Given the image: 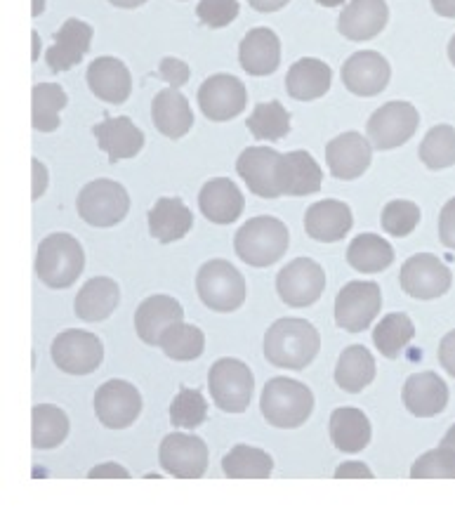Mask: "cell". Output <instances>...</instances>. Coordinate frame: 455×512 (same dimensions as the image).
I'll use <instances>...</instances> for the list:
<instances>
[{
  "mask_svg": "<svg viewBox=\"0 0 455 512\" xmlns=\"http://www.w3.org/2000/svg\"><path fill=\"white\" fill-rule=\"evenodd\" d=\"M321 350L319 331L305 319H279L265 336V357L279 369L302 371Z\"/></svg>",
  "mask_w": 455,
  "mask_h": 512,
  "instance_id": "6da1fadb",
  "label": "cell"
},
{
  "mask_svg": "<svg viewBox=\"0 0 455 512\" xmlns=\"http://www.w3.org/2000/svg\"><path fill=\"white\" fill-rule=\"evenodd\" d=\"M290 232L286 222L272 215L250 218L234 236L236 255L250 267L276 265L288 251Z\"/></svg>",
  "mask_w": 455,
  "mask_h": 512,
  "instance_id": "7a4b0ae2",
  "label": "cell"
},
{
  "mask_svg": "<svg viewBox=\"0 0 455 512\" xmlns=\"http://www.w3.org/2000/svg\"><path fill=\"white\" fill-rule=\"evenodd\" d=\"M260 411L274 428L295 430L312 416L314 395L305 383H298V380L272 378L262 390Z\"/></svg>",
  "mask_w": 455,
  "mask_h": 512,
  "instance_id": "3957f363",
  "label": "cell"
},
{
  "mask_svg": "<svg viewBox=\"0 0 455 512\" xmlns=\"http://www.w3.org/2000/svg\"><path fill=\"white\" fill-rule=\"evenodd\" d=\"M85 269L81 241L67 232L45 236L36 251V274L45 286L69 288Z\"/></svg>",
  "mask_w": 455,
  "mask_h": 512,
  "instance_id": "277c9868",
  "label": "cell"
},
{
  "mask_svg": "<svg viewBox=\"0 0 455 512\" xmlns=\"http://www.w3.org/2000/svg\"><path fill=\"white\" fill-rule=\"evenodd\" d=\"M196 291L201 303L213 312L229 314L246 303V279L227 260H210L196 274Z\"/></svg>",
  "mask_w": 455,
  "mask_h": 512,
  "instance_id": "5b68a950",
  "label": "cell"
},
{
  "mask_svg": "<svg viewBox=\"0 0 455 512\" xmlns=\"http://www.w3.org/2000/svg\"><path fill=\"white\" fill-rule=\"evenodd\" d=\"M210 397L224 413H243L255 390L253 371L239 359H217L208 373Z\"/></svg>",
  "mask_w": 455,
  "mask_h": 512,
  "instance_id": "8992f818",
  "label": "cell"
},
{
  "mask_svg": "<svg viewBox=\"0 0 455 512\" xmlns=\"http://www.w3.org/2000/svg\"><path fill=\"white\" fill-rule=\"evenodd\" d=\"M78 215L88 222L90 227H114L121 222L130 210V196L125 192L123 185L116 180H92L81 189L76 201Z\"/></svg>",
  "mask_w": 455,
  "mask_h": 512,
  "instance_id": "52a82bcc",
  "label": "cell"
},
{
  "mask_svg": "<svg viewBox=\"0 0 455 512\" xmlns=\"http://www.w3.org/2000/svg\"><path fill=\"white\" fill-rule=\"evenodd\" d=\"M50 352L57 369L69 373V376H90L100 369L104 359L102 340L95 333L78 331V328L59 333L52 340Z\"/></svg>",
  "mask_w": 455,
  "mask_h": 512,
  "instance_id": "ba28073f",
  "label": "cell"
},
{
  "mask_svg": "<svg viewBox=\"0 0 455 512\" xmlns=\"http://www.w3.org/2000/svg\"><path fill=\"white\" fill-rule=\"evenodd\" d=\"M420 126V114L411 102H387L368 118V140L380 152L406 144Z\"/></svg>",
  "mask_w": 455,
  "mask_h": 512,
  "instance_id": "9c48e42d",
  "label": "cell"
},
{
  "mask_svg": "<svg viewBox=\"0 0 455 512\" xmlns=\"http://www.w3.org/2000/svg\"><path fill=\"white\" fill-rule=\"evenodd\" d=\"M382 293L373 281H349L335 298V324L349 333H361L371 328L380 314Z\"/></svg>",
  "mask_w": 455,
  "mask_h": 512,
  "instance_id": "30bf717a",
  "label": "cell"
},
{
  "mask_svg": "<svg viewBox=\"0 0 455 512\" xmlns=\"http://www.w3.org/2000/svg\"><path fill=\"white\" fill-rule=\"evenodd\" d=\"M283 154L269 147H248L236 159V173L246 182L250 192L260 199H279Z\"/></svg>",
  "mask_w": 455,
  "mask_h": 512,
  "instance_id": "8fae6325",
  "label": "cell"
},
{
  "mask_svg": "<svg viewBox=\"0 0 455 512\" xmlns=\"http://www.w3.org/2000/svg\"><path fill=\"white\" fill-rule=\"evenodd\" d=\"M451 269L432 253H418L401 267L399 284L415 300H434L451 288Z\"/></svg>",
  "mask_w": 455,
  "mask_h": 512,
  "instance_id": "7c38bea8",
  "label": "cell"
},
{
  "mask_svg": "<svg viewBox=\"0 0 455 512\" xmlns=\"http://www.w3.org/2000/svg\"><path fill=\"white\" fill-rule=\"evenodd\" d=\"M326 274L323 267L312 258H298L286 265L276 277L279 298L290 307H309L323 295Z\"/></svg>",
  "mask_w": 455,
  "mask_h": 512,
  "instance_id": "4fadbf2b",
  "label": "cell"
},
{
  "mask_svg": "<svg viewBox=\"0 0 455 512\" xmlns=\"http://www.w3.org/2000/svg\"><path fill=\"white\" fill-rule=\"evenodd\" d=\"M95 413L109 430H125L140 418L142 395L125 380H109L95 392Z\"/></svg>",
  "mask_w": 455,
  "mask_h": 512,
  "instance_id": "5bb4252c",
  "label": "cell"
},
{
  "mask_svg": "<svg viewBox=\"0 0 455 512\" xmlns=\"http://www.w3.org/2000/svg\"><path fill=\"white\" fill-rule=\"evenodd\" d=\"M248 104L246 85L232 74H215L199 88V107L208 121L224 123L243 114Z\"/></svg>",
  "mask_w": 455,
  "mask_h": 512,
  "instance_id": "9a60e30c",
  "label": "cell"
},
{
  "mask_svg": "<svg viewBox=\"0 0 455 512\" xmlns=\"http://www.w3.org/2000/svg\"><path fill=\"white\" fill-rule=\"evenodd\" d=\"M158 463L180 479H199L208 470V446L196 435H168L158 446Z\"/></svg>",
  "mask_w": 455,
  "mask_h": 512,
  "instance_id": "2e32d148",
  "label": "cell"
},
{
  "mask_svg": "<svg viewBox=\"0 0 455 512\" xmlns=\"http://www.w3.org/2000/svg\"><path fill=\"white\" fill-rule=\"evenodd\" d=\"M389 76V62L380 52L361 50L354 52L352 57L342 64V83L352 95L359 97H375L387 88Z\"/></svg>",
  "mask_w": 455,
  "mask_h": 512,
  "instance_id": "e0dca14e",
  "label": "cell"
},
{
  "mask_svg": "<svg viewBox=\"0 0 455 512\" xmlns=\"http://www.w3.org/2000/svg\"><path fill=\"white\" fill-rule=\"evenodd\" d=\"M373 147L361 133H342L326 147V163L338 180H356L371 166Z\"/></svg>",
  "mask_w": 455,
  "mask_h": 512,
  "instance_id": "ac0fdd59",
  "label": "cell"
},
{
  "mask_svg": "<svg viewBox=\"0 0 455 512\" xmlns=\"http://www.w3.org/2000/svg\"><path fill=\"white\" fill-rule=\"evenodd\" d=\"M92 26L81 19H67L62 24V29L55 34V43L45 52V62L55 74L74 69L76 64L83 62V57L88 55L92 45Z\"/></svg>",
  "mask_w": 455,
  "mask_h": 512,
  "instance_id": "d6986e66",
  "label": "cell"
},
{
  "mask_svg": "<svg viewBox=\"0 0 455 512\" xmlns=\"http://www.w3.org/2000/svg\"><path fill=\"white\" fill-rule=\"evenodd\" d=\"M92 135L97 137L109 163L135 159L144 147V133L128 116H104V121L92 128Z\"/></svg>",
  "mask_w": 455,
  "mask_h": 512,
  "instance_id": "ffe728a7",
  "label": "cell"
},
{
  "mask_svg": "<svg viewBox=\"0 0 455 512\" xmlns=\"http://www.w3.org/2000/svg\"><path fill=\"white\" fill-rule=\"evenodd\" d=\"M385 0H349L338 19V31L347 41H371L387 26Z\"/></svg>",
  "mask_w": 455,
  "mask_h": 512,
  "instance_id": "44dd1931",
  "label": "cell"
},
{
  "mask_svg": "<svg viewBox=\"0 0 455 512\" xmlns=\"http://www.w3.org/2000/svg\"><path fill=\"white\" fill-rule=\"evenodd\" d=\"M239 62L248 76H269L281 64V41L267 26L250 29L239 45Z\"/></svg>",
  "mask_w": 455,
  "mask_h": 512,
  "instance_id": "7402d4cb",
  "label": "cell"
},
{
  "mask_svg": "<svg viewBox=\"0 0 455 512\" xmlns=\"http://www.w3.org/2000/svg\"><path fill=\"white\" fill-rule=\"evenodd\" d=\"M354 225L352 210L347 203L335 199H323L314 206L307 208L305 213V229L314 241L321 244H335L349 234Z\"/></svg>",
  "mask_w": 455,
  "mask_h": 512,
  "instance_id": "603a6c76",
  "label": "cell"
},
{
  "mask_svg": "<svg viewBox=\"0 0 455 512\" xmlns=\"http://www.w3.org/2000/svg\"><path fill=\"white\" fill-rule=\"evenodd\" d=\"M182 319L184 310L175 298H170V295H154V298H147L140 307H137L135 331L142 343L158 345L163 333H166L170 326L180 324Z\"/></svg>",
  "mask_w": 455,
  "mask_h": 512,
  "instance_id": "cb8c5ba5",
  "label": "cell"
},
{
  "mask_svg": "<svg viewBox=\"0 0 455 512\" xmlns=\"http://www.w3.org/2000/svg\"><path fill=\"white\" fill-rule=\"evenodd\" d=\"M243 201L241 189L234 185L229 177H215L203 185L199 194V208L203 218L215 222V225H232L241 218Z\"/></svg>",
  "mask_w": 455,
  "mask_h": 512,
  "instance_id": "d4e9b609",
  "label": "cell"
},
{
  "mask_svg": "<svg viewBox=\"0 0 455 512\" xmlns=\"http://www.w3.org/2000/svg\"><path fill=\"white\" fill-rule=\"evenodd\" d=\"M88 85L92 95L100 97L102 102L123 104L133 93V78L121 59L116 57H97L88 67Z\"/></svg>",
  "mask_w": 455,
  "mask_h": 512,
  "instance_id": "484cf974",
  "label": "cell"
},
{
  "mask_svg": "<svg viewBox=\"0 0 455 512\" xmlns=\"http://www.w3.org/2000/svg\"><path fill=\"white\" fill-rule=\"evenodd\" d=\"M401 399H404V406L413 416L432 418L446 409L448 385L432 371L415 373L406 380Z\"/></svg>",
  "mask_w": 455,
  "mask_h": 512,
  "instance_id": "4316f807",
  "label": "cell"
},
{
  "mask_svg": "<svg viewBox=\"0 0 455 512\" xmlns=\"http://www.w3.org/2000/svg\"><path fill=\"white\" fill-rule=\"evenodd\" d=\"M194 227V215L177 196H163L149 210V234L161 244L184 239Z\"/></svg>",
  "mask_w": 455,
  "mask_h": 512,
  "instance_id": "83f0119b",
  "label": "cell"
},
{
  "mask_svg": "<svg viewBox=\"0 0 455 512\" xmlns=\"http://www.w3.org/2000/svg\"><path fill=\"white\" fill-rule=\"evenodd\" d=\"M333 71L326 62L314 57L298 59L293 67L288 69L286 88L288 95L298 102H312L319 100L331 90Z\"/></svg>",
  "mask_w": 455,
  "mask_h": 512,
  "instance_id": "f1b7e54d",
  "label": "cell"
},
{
  "mask_svg": "<svg viewBox=\"0 0 455 512\" xmlns=\"http://www.w3.org/2000/svg\"><path fill=\"white\" fill-rule=\"evenodd\" d=\"M118 300H121V291H118L116 281L109 277H95L78 291L74 312L81 321L100 324L116 312Z\"/></svg>",
  "mask_w": 455,
  "mask_h": 512,
  "instance_id": "f546056e",
  "label": "cell"
},
{
  "mask_svg": "<svg viewBox=\"0 0 455 512\" xmlns=\"http://www.w3.org/2000/svg\"><path fill=\"white\" fill-rule=\"evenodd\" d=\"M151 118H154L158 133L170 140H180L194 126V114H191L187 97L177 93V88H166L154 97Z\"/></svg>",
  "mask_w": 455,
  "mask_h": 512,
  "instance_id": "4dcf8cb0",
  "label": "cell"
},
{
  "mask_svg": "<svg viewBox=\"0 0 455 512\" xmlns=\"http://www.w3.org/2000/svg\"><path fill=\"white\" fill-rule=\"evenodd\" d=\"M331 442L342 454H361L371 444V420L366 413L354 406L335 409L331 416Z\"/></svg>",
  "mask_w": 455,
  "mask_h": 512,
  "instance_id": "1f68e13d",
  "label": "cell"
},
{
  "mask_svg": "<svg viewBox=\"0 0 455 512\" xmlns=\"http://www.w3.org/2000/svg\"><path fill=\"white\" fill-rule=\"evenodd\" d=\"M323 185V170L309 152L283 154L281 192L283 196H309Z\"/></svg>",
  "mask_w": 455,
  "mask_h": 512,
  "instance_id": "d6a6232c",
  "label": "cell"
},
{
  "mask_svg": "<svg viewBox=\"0 0 455 512\" xmlns=\"http://www.w3.org/2000/svg\"><path fill=\"white\" fill-rule=\"evenodd\" d=\"M375 380V359L364 345H352L342 350L335 366V383L349 395H359Z\"/></svg>",
  "mask_w": 455,
  "mask_h": 512,
  "instance_id": "836d02e7",
  "label": "cell"
},
{
  "mask_svg": "<svg viewBox=\"0 0 455 512\" xmlns=\"http://www.w3.org/2000/svg\"><path fill=\"white\" fill-rule=\"evenodd\" d=\"M69 104V97L59 83H38L31 90V126L38 133H52L59 128V111Z\"/></svg>",
  "mask_w": 455,
  "mask_h": 512,
  "instance_id": "e575fe53",
  "label": "cell"
},
{
  "mask_svg": "<svg viewBox=\"0 0 455 512\" xmlns=\"http://www.w3.org/2000/svg\"><path fill=\"white\" fill-rule=\"evenodd\" d=\"M69 435V418L55 404H38L31 411V444L34 449H57Z\"/></svg>",
  "mask_w": 455,
  "mask_h": 512,
  "instance_id": "d590c367",
  "label": "cell"
},
{
  "mask_svg": "<svg viewBox=\"0 0 455 512\" xmlns=\"http://www.w3.org/2000/svg\"><path fill=\"white\" fill-rule=\"evenodd\" d=\"M347 262L356 272L378 274L394 262V251L378 234H359L347 248Z\"/></svg>",
  "mask_w": 455,
  "mask_h": 512,
  "instance_id": "8d00e7d4",
  "label": "cell"
},
{
  "mask_svg": "<svg viewBox=\"0 0 455 512\" xmlns=\"http://www.w3.org/2000/svg\"><path fill=\"white\" fill-rule=\"evenodd\" d=\"M274 470V461L267 451L248 444H236L222 458V472L229 479H267Z\"/></svg>",
  "mask_w": 455,
  "mask_h": 512,
  "instance_id": "74e56055",
  "label": "cell"
},
{
  "mask_svg": "<svg viewBox=\"0 0 455 512\" xmlns=\"http://www.w3.org/2000/svg\"><path fill=\"white\" fill-rule=\"evenodd\" d=\"M415 336V326L408 314L392 312L375 326L373 343L385 359H399V354L411 345Z\"/></svg>",
  "mask_w": 455,
  "mask_h": 512,
  "instance_id": "f35d334b",
  "label": "cell"
},
{
  "mask_svg": "<svg viewBox=\"0 0 455 512\" xmlns=\"http://www.w3.org/2000/svg\"><path fill=\"white\" fill-rule=\"evenodd\" d=\"M248 130L260 142H279L290 133V114L279 100L260 102L248 118Z\"/></svg>",
  "mask_w": 455,
  "mask_h": 512,
  "instance_id": "ab89813d",
  "label": "cell"
},
{
  "mask_svg": "<svg viewBox=\"0 0 455 512\" xmlns=\"http://www.w3.org/2000/svg\"><path fill=\"white\" fill-rule=\"evenodd\" d=\"M163 352H166L168 359L175 361H194L199 359L203 350H206V336L199 326L191 324H180L170 326L166 333H163L161 343H158Z\"/></svg>",
  "mask_w": 455,
  "mask_h": 512,
  "instance_id": "60d3db41",
  "label": "cell"
},
{
  "mask_svg": "<svg viewBox=\"0 0 455 512\" xmlns=\"http://www.w3.org/2000/svg\"><path fill=\"white\" fill-rule=\"evenodd\" d=\"M420 161L430 170L455 166V128L434 126L420 144Z\"/></svg>",
  "mask_w": 455,
  "mask_h": 512,
  "instance_id": "b9f144b4",
  "label": "cell"
},
{
  "mask_svg": "<svg viewBox=\"0 0 455 512\" xmlns=\"http://www.w3.org/2000/svg\"><path fill=\"white\" fill-rule=\"evenodd\" d=\"M208 418V402L201 395V390H189V387H180L177 397L170 404V423L173 428L196 430L206 423Z\"/></svg>",
  "mask_w": 455,
  "mask_h": 512,
  "instance_id": "7bdbcfd3",
  "label": "cell"
},
{
  "mask_svg": "<svg viewBox=\"0 0 455 512\" xmlns=\"http://www.w3.org/2000/svg\"><path fill=\"white\" fill-rule=\"evenodd\" d=\"M420 222V208L413 201H389L382 210V229L392 236H408Z\"/></svg>",
  "mask_w": 455,
  "mask_h": 512,
  "instance_id": "ee69618b",
  "label": "cell"
},
{
  "mask_svg": "<svg viewBox=\"0 0 455 512\" xmlns=\"http://www.w3.org/2000/svg\"><path fill=\"white\" fill-rule=\"evenodd\" d=\"M413 479H455V463L453 458L444 454V451L434 449L420 456L411 468Z\"/></svg>",
  "mask_w": 455,
  "mask_h": 512,
  "instance_id": "f6af8a7d",
  "label": "cell"
},
{
  "mask_svg": "<svg viewBox=\"0 0 455 512\" xmlns=\"http://www.w3.org/2000/svg\"><path fill=\"white\" fill-rule=\"evenodd\" d=\"M239 12V0H201L199 8H196V17L208 29H224L239 17Z\"/></svg>",
  "mask_w": 455,
  "mask_h": 512,
  "instance_id": "bcb514c9",
  "label": "cell"
},
{
  "mask_svg": "<svg viewBox=\"0 0 455 512\" xmlns=\"http://www.w3.org/2000/svg\"><path fill=\"white\" fill-rule=\"evenodd\" d=\"M158 78H163L170 88H182L189 83V64L175 57H163L161 67H158Z\"/></svg>",
  "mask_w": 455,
  "mask_h": 512,
  "instance_id": "7dc6e473",
  "label": "cell"
},
{
  "mask_svg": "<svg viewBox=\"0 0 455 512\" xmlns=\"http://www.w3.org/2000/svg\"><path fill=\"white\" fill-rule=\"evenodd\" d=\"M439 239L446 248L455 251V199H451L441 208L439 215Z\"/></svg>",
  "mask_w": 455,
  "mask_h": 512,
  "instance_id": "c3c4849f",
  "label": "cell"
},
{
  "mask_svg": "<svg viewBox=\"0 0 455 512\" xmlns=\"http://www.w3.org/2000/svg\"><path fill=\"white\" fill-rule=\"evenodd\" d=\"M439 361L444 366L448 376L455 378V331L446 333L444 340L439 345Z\"/></svg>",
  "mask_w": 455,
  "mask_h": 512,
  "instance_id": "681fc988",
  "label": "cell"
},
{
  "mask_svg": "<svg viewBox=\"0 0 455 512\" xmlns=\"http://www.w3.org/2000/svg\"><path fill=\"white\" fill-rule=\"evenodd\" d=\"M335 477H338V479H349V477H354V479H361V477L373 479L375 475L371 472V468H368V465L349 461V463L338 465V470H335Z\"/></svg>",
  "mask_w": 455,
  "mask_h": 512,
  "instance_id": "f907efd6",
  "label": "cell"
},
{
  "mask_svg": "<svg viewBox=\"0 0 455 512\" xmlns=\"http://www.w3.org/2000/svg\"><path fill=\"white\" fill-rule=\"evenodd\" d=\"M88 477H90V479H100V477H111V479L121 477V479H128V477H130V472L125 470L123 465H116V463H102V465H95V468H92V470L88 472Z\"/></svg>",
  "mask_w": 455,
  "mask_h": 512,
  "instance_id": "816d5d0a",
  "label": "cell"
},
{
  "mask_svg": "<svg viewBox=\"0 0 455 512\" xmlns=\"http://www.w3.org/2000/svg\"><path fill=\"white\" fill-rule=\"evenodd\" d=\"M31 168H34V194L31 196H34V201H38L45 194V189H48V170L38 159L31 161Z\"/></svg>",
  "mask_w": 455,
  "mask_h": 512,
  "instance_id": "f5cc1de1",
  "label": "cell"
},
{
  "mask_svg": "<svg viewBox=\"0 0 455 512\" xmlns=\"http://www.w3.org/2000/svg\"><path fill=\"white\" fill-rule=\"evenodd\" d=\"M248 3L257 12H279L281 8H286L290 0H248Z\"/></svg>",
  "mask_w": 455,
  "mask_h": 512,
  "instance_id": "db71d44e",
  "label": "cell"
},
{
  "mask_svg": "<svg viewBox=\"0 0 455 512\" xmlns=\"http://www.w3.org/2000/svg\"><path fill=\"white\" fill-rule=\"evenodd\" d=\"M432 8L441 17L455 19V0H432Z\"/></svg>",
  "mask_w": 455,
  "mask_h": 512,
  "instance_id": "11a10c76",
  "label": "cell"
},
{
  "mask_svg": "<svg viewBox=\"0 0 455 512\" xmlns=\"http://www.w3.org/2000/svg\"><path fill=\"white\" fill-rule=\"evenodd\" d=\"M439 449L444 451V454H448L453 458V463H455V425L451 430L446 432V437L441 439V444H439Z\"/></svg>",
  "mask_w": 455,
  "mask_h": 512,
  "instance_id": "9f6ffc18",
  "label": "cell"
},
{
  "mask_svg": "<svg viewBox=\"0 0 455 512\" xmlns=\"http://www.w3.org/2000/svg\"><path fill=\"white\" fill-rule=\"evenodd\" d=\"M111 5H116V8H123V10H135L140 8V5L147 3V0H109Z\"/></svg>",
  "mask_w": 455,
  "mask_h": 512,
  "instance_id": "6f0895ef",
  "label": "cell"
},
{
  "mask_svg": "<svg viewBox=\"0 0 455 512\" xmlns=\"http://www.w3.org/2000/svg\"><path fill=\"white\" fill-rule=\"evenodd\" d=\"M316 3L323 5V8H340V5L345 3V0H316Z\"/></svg>",
  "mask_w": 455,
  "mask_h": 512,
  "instance_id": "680465c9",
  "label": "cell"
},
{
  "mask_svg": "<svg viewBox=\"0 0 455 512\" xmlns=\"http://www.w3.org/2000/svg\"><path fill=\"white\" fill-rule=\"evenodd\" d=\"M448 59H451V64L455 67V36L451 38V43H448Z\"/></svg>",
  "mask_w": 455,
  "mask_h": 512,
  "instance_id": "91938a15",
  "label": "cell"
},
{
  "mask_svg": "<svg viewBox=\"0 0 455 512\" xmlns=\"http://www.w3.org/2000/svg\"><path fill=\"white\" fill-rule=\"evenodd\" d=\"M43 8H45V3H43V0H34V10H31V12H34V17L41 15Z\"/></svg>",
  "mask_w": 455,
  "mask_h": 512,
  "instance_id": "94428289",
  "label": "cell"
},
{
  "mask_svg": "<svg viewBox=\"0 0 455 512\" xmlns=\"http://www.w3.org/2000/svg\"><path fill=\"white\" fill-rule=\"evenodd\" d=\"M31 36H34V57H31V59H34V62H36V59H38V34L34 31V34H31Z\"/></svg>",
  "mask_w": 455,
  "mask_h": 512,
  "instance_id": "6125c7cd",
  "label": "cell"
}]
</instances>
